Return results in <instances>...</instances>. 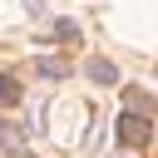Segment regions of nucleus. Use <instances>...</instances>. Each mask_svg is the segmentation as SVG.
Here are the masks:
<instances>
[{
    "label": "nucleus",
    "instance_id": "nucleus-2",
    "mask_svg": "<svg viewBox=\"0 0 158 158\" xmlns=\"http://www.w3.org/2000/svg\"><path fill=\"white\" fill-rule=\"evenodd\" d=\"M84 74H89L94 84H118V69H114L109 59H89V64H84Z\"/></svg>",
    "mask_w": 158,
    "mask_h": 158
},
{
    "label": "nucleus",
    "instance_id": "nucleus-1",
    "mask_svg": "<svg viewBox=\"0 0 158 158\" xmlns=\"http://www.w3.org/2000/svg\"><path fill=\"white\" fill-rule=\"evenodd\" d=\"M114 128H118V143H128V148H143V143L153 138V123H148V118H143L138 109L118 114V123H114Z\"/></svg>",
    "mask_w": 158,
    "mask_h": 158
},
{
    "label": "nucleus",
    "instance_id": "nucleus-6",
    "mask_svg": "<svg viewBox=\"0 0 158 158\" xmlns=\"http://www.w3.org/2000/svg\"><path fill=\"white\" fill-rule=\"evenodd\" d=\"M10 158H35V153H25V148H15V153H10Z\"/></svg>",
    "mask_w": 158,
    "mask_h": 158
},
{
    "label": "nucleus",
    "instance_id": "nucleus-3",
    "mask_svg": "<svg viewBox=\"0 0 158 158\" xmlns=\"http://www.w3.org/2000/svg\"><path fill=\"white\" fill-rule=\"evenodd\" d=\"M25 143V123H5L0 118V148H20Z\"/></svg>",
    "mask_w": 158,
    "mask_h": 158
},
{
    "label": "nucleus",
    "instance_id": "nucleus-5",
    "mask_svg": "<svg viewBox=\"0 0 158 158\" xmlns=\"http://www.w3.org/2000/svg\"><path fill=\"white\" fill-rule=\"evenodd\" d=\"M40 74L44 79H69V64L64 59H40Z\"/></svg>",
    "mask_w": 158,
    "mask_h": 158
},
{
    "label": "nucleus",
    "instance_id": "nucleus-4",
    "mask_svg": "<svg viewBox=\"0 0 158 158\" xmlns=\"http://www.w3.org/2000/svg\"><path fill=\"white\" fill-rule=\"evenodd\" d=\"M20 79H10V74H0V104H20Z\"/></svg>",
    "mask_w": 158,
    "mask_h": 158
}]
</instances>
